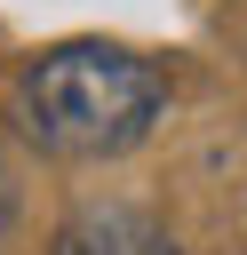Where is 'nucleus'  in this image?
<instances>
[{"label":"nucleus","instance_id":"1","mask_svg":"<svg viewBox=\"0 0 247 255\" xmlns=\"http://www.w3.org/2000/svg\"><path fill=\"white\" fill-rule=\"evenodd\" d=\"M167 104V80L151 56H127L112 40H64L16 80V120L56 159H112L151 135Z\"/></svg>","mask_w":247,"mask_h":255},{"label":"nucleus","instance_id":"2","mask_svg":"<svg viewBox=\"0 0 247 255\" xmlns=\"http://www.w3.org/2000/svg\"><path fill=\"white\" fill-rule=\"evenodd\" d=\"M48 255H175V239H167L159 215L120 207V199H96V207L64 215V231H56Z\"/></svg>","mask_w":247,"mask_h":255},{"label":"nucleus","instance_id":"3","mask_svg":"<svg viewBox=\"0 0 247 255\" xmlns=\"http://www.w3.org/2000/svg\"><path fill=\"white\" fill-rule=\"evenodd\" d=\"M8 223H16V175H8V159H0V239H8Z\"/></svg>","mask_w":247,"mask_h":255}]
</instances>
